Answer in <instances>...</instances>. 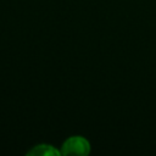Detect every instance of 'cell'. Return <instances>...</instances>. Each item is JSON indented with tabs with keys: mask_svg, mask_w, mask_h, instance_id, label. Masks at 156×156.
I'll return each mask as SVG.
<instances>
[{
	"mask_svg": "<svg viewBox=\"0 0 156 156\" xmlns=\"http://www.w3.org/2000/svg\"><path fill=\"white\" fill-rule=\"evenodd\" d=\"M61 155H88L90 152L89 141L79 135L69 136L61 146Z\"/></svg>",
	"mask_w": 156,
	"mask_h": 156,
	"instance_id": "1",
	"label": "cell"
},
{
	"mask_svg": "<svg viewBox=\"0 0 156 156\" xmlns=\"http://www.w3.org/2000/svg\"><path fill=\"white\" fill-rule=\"evenodd\" d=\"M28 155L29 156H58L61 155V151L56 150L51 145L40 144V145H35L32 150H29Z\"/></svg>",
	"mask_w": 156,
	"mask_h": 156,
	"instance_id": "2",
	"label": "cell"
}]
</instances>
